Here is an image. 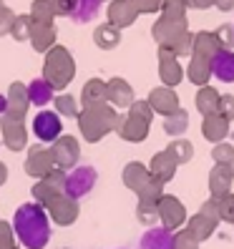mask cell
<instances>
[{
	"instance_id": "cell-1",
	"label": "cell",
	"mask_w": 234,
	"mask_h": 249,
	"mask_svg": "<svg viewBox=\"0 0 234 249\" xmlns=\"http://www.w3.org/2000/svg\"><path fill=\"white\" fill-rule=\"evenodd\" d=\"M13 231L25 249H46L51 242V216L36 201L20 204L13 214Z\"/></svg>"
},
{
	"instance_id": "cell-2",
	"label": "cell",
	"mask_w": 234,
	"mask_h": 249,
	"mask_svg": "<svg viewBox=\"0 0 234 249\" xmlns=\"http://www.w3.org/2000/svg\"><path fill=\"white\" fill-rule=\"evenodd\" d=\"M124 119L119 113H116V108L111 104H104V106H89V108H81L78 113V128L86 141H101L106 134H111V131L119 128Z\"/></svg>"
},
{
	"instance_id": "cell-3",
	"label": "cell",
	"mask_w": 234,
	"mask_h": 249,
	"mask_svg": "<svg viewBox=\"0 0 234 249\" xmlns=\"http://www.w3.org/2000/svg\"><path fill=\"white\" fill-rule=\"evenodd\" d=\"M76 76V63H73V55L68 48L63 46H53L46 53V63H43V78H46L53 91H63L66 86Z\"/></svg>"
},
{
	"instance_id": "cell-4",
	"label": "cell",
	"mask_w": 234,
	"mask_h": 249,
	"mask_svg": "<svg viewBox=\"0 0 234 249\" xmlns=\"http://www.w3.org/2000/svg\"><path fill=\"white\" fill-rule=\"evenodd\" d=\"M151 106L149 101H134L128 108V116L119 124V136L126 139V141H144L146 134H149V124H151Z\"/></svg>"
},
{
	"instance_id": "cell-5",
	"label": "cell",
	"mask_w": 234,
	"mask_h": 249,
	"mask_svg": "<svg viewBox=\"0 0 234 249\" xmlns=\"http://www.w3.org/2000/svg\"><path fill=\"white\" fill-rule=\"evenodd\" d=\"M96 181H98V171L93 166H89V164H81L73 171H68V177H66V194L78 201V199L89 196L93 192Z\"/></svg>"
},
{
	"instance_id": "cell-6",
	"label": "cell",
	"mask_w": 234,
	"mask_h": 249,
	"mask_svg": "<svg viewBox=\"0 0 234 249\" xmlns=\"http://www.w3.org/2000/svg\"><path fill=\"white\" fill-rule=\"evenodd\" d=\"M66 177H68L66 171L53 169L48 177L38 179V184H33V189H31V194H33L36 204H40V207H48V204H51L55 196L66 194Z\"/></svg>"
},
{
	"instance_id": "cell-7",
	"label": "cell",
	"mask_w": 234,
	"mask_h": 249,
	"mask_svg": "<svg viewBox=\"0 0 234 249\" xmlns=\"http://www.w3.org/2000/svg\"><path fill=\"white\" fill-rule=\"evenodd\" d=\"M184 33H189L186 18H164L162 16V18L154 23V28H151V36L159 43V48H169V51L177 46V40Z\"/></svg>"
},
{
	"instance_id": "cell-8",
	"label": "cell",
	"mask_w": 234,
	"mask_h": 249,
	"mask_svg": "<svg viewBox=\"0 0 234 249\" xmlns=\"http://www.w3.org/2000/svg\"><path fill=\"white\" fill-rule=\"evenodd\" d=\"M51 151H53V161H55V169L61 171H73L76 164L81 161V143L73 139V136H61L51 143Z\"/></svg>"
},
{
	"instance_id": "cell-9",
	"label": "cell",
	"mask_w": 234,
	"mask_h": 249,
	"mask_svg": "<svg viewBox=\"0 0 234 249\" xmlns=\"http://www.w3.org/2000/svg\"><path fill=\"white\" fill-rule=\"evenodd\" d=\"M25 174L33 179H43L55 169V161H53V151L51 146H43V143H36L31 146V151L25 156Z\"/></svg>"
},
{
	"instance_id": "cell-10",
	"label": "cell",
	"mask_w": 234,
	"mask_h": 249,
	"mask_svg": "<svg viewBox=\"0 0 234 249\" xmlns=\"http://www.w3.org/2000/svg\"><path fill=\"white\" fill-rule=\"evenodd\" d=\"M61 131H63V124L55 111H38V116L33 119V134L38 136L40 143H53L55 139L63 136Z\"/></svg>"
},
{
	"instance_id": "cell-11",
	"label": "cell",
	"mask_w": 234,
	"mask_h": 249,
	"mask_svg": "<svg viewBox=\"0 0 234 249\" xmlns=\"http://www.w3.org/2000/svg\"><path fill=\"white\" fill-rule=\"evenodd\" d=\"M46 212H48V216L53 219L58 227H71L78 219V201L71 199L68 194H61V196H55L48 204Z\"/></svg>"
},
{
	"instance_id": "cell-12",
	"label": "cell",
	"mask_w": 234,
	"mask_h": 249,
	"mask_svg": "<svg viewBox=\"0 0 234 249\" xmlns=\"http://www.w3.org/2000/svg\"><path fill=\"white\" fill-rule=\"evenodd\" d=\"M8 111H5V119H16V121H23L28 108H31V96H28V86H23L20 81L10 83L8 89Z\"/></svg>"
},
{
	"instance_id": "cell-13",
	"label": "cell",
	"mask_w": 234,
	"mask_h": 249,
	"mask_svg": "<svg viewBox=\"0 0 234 249\" xmlns=\"http://www.w3.org/2000/svg\"><path fill=\"white\" fill-rule=\"evenodd\" d=\"M0 131H3V143L10 151H23L28 146V128L23 121L16 119H0Z\"/></svg>"
},
{
	"instance_id": "cell-14",
	"label": "cell",
	"mask_w": 234,
	"mask_h": 249,
	"mask_svg": "<svg viewBox=\"0 0 234 249\" xmlns=\"http://www.w3.org/2000/svg\"><path fill=\"white\" fill-rule=\"evenodd\" d=\"M184 216H186V214H184L181 201H179L177 196L164 194V196H162V201H159V219H162L164 229L174 231L177 227H181V224H184Z\"/></svg>"
},
{
	"instance_id": "cell-15",
	"label": "cell",
	"mask_w": 234,
	"mask_h": 249,
	"mask_svg": "<svg viewBox=\"0 0 234 249\" xmlns=\"http://www.w3.org/2000/svg\"><path fill=\"white\" fill-rule=\"evenodd\" d=\"M139 18V8L134 0H111L108 5V23L116 25L121 31V28H128Z\"/></svg>"
},
{
	"instance_id": "cell-16",
	"label": "cell",
	"mask_w": 234,
	"mask_h": 249,
	"mask_svg": "<svg viewBox=\"0 0 234 249\" xmlns=\"http://www.w3.org/2000/svg\"><path fill=\"white\" fill-rule=\"evenodd\" d=\"M159 76H162V81L166 83V89H174L184 76L177 55H174L169 48H159Z\"/></svg>"
},
{
	"instance_id": "cell-17",
	"label": "cell",
	"mask_w": 234,
	"mask_h": 249,
	"mask_svg": "<svg viewBox=\"0 0 234 249\" xmlns=\"http://www.w3.org/2000/svg\"><path fill=\"white\" fill-rule=\"evenodd\" d=\"M146 101H149L151 111L164 113V116H171L174 111H179V96L174 93V89H166V86H162V89H154Z\"/></svg>"
},
{
	"instance_id": "cell-18",
	"label": "cell",
	"mask_w": 234,
	"mask_h": 249,
	"mask_svg": "<svg viewBox=\"0 0 234 249\" xmlns=\"http://www.w3.org/2000/svg\"><path fill=\"white\" fill-rule=\"evenodd\" d=\"M81 104H83V108L108 104V83H106V81H101V78L86 81L83 91H81Z\"/></svg>"
},
{
	"instance_id": "cell-19",
	"label": "cell",
	"mask_w": 234,
	"mask_h": 249,
	"mask_svg": "<svg viewBox=\"0 0 234 249\" xmlns=\"http://www.w3.org/2000/svg\"><path fill=\"white\" fill-rule=\"evenodd\" d=\"M234 179V169L232 164H216L209 174V189H212V196L214 199H222L229 194V184Z\"/></svg>"
},
{
	"instance_id": "cell-20",
	"label": "cell",
	"mask_w": 234,
	"mask_h": 249,
	"mask_svg": "<svg viewBox=\"0 0 234 249\" xmlns=\"http://www.w3.org/2000/svg\"><path fill=\"white\" fill-rule=\"evenodd\" d=\"M212 76L219 78L222 83H232L234 81V51H224L219 48L212 58Z\"/></svg>"
},
{
	"instance_id": "cell-21",
	"label": "cell",
	"mask_w": 234,
	"mask_h": 249,
	"mask_svg": "<svg viewBox=\"0 0 234 249\" xmlns=\"http://www.w3.org/2000/svg\"><path fill=\"white\" fill-rule=\"evenodd\" d=\"M174 242H177L174 231H169L164 227H151L141 237L139 249H174Z\"/></svg>"
},
{
	"instance_id": "cell-22",
	"label": "cell",
	"mask_w": 234,
	"mask_h": 249,
	"mask_svg": "<svg viewBox=\"0 0 234 249\" xmlns=\"http://www.w3.org/2000/svg\"><path fill=\"white\" fill-rule=\"evenodd\" d=\"M177 161H174V156L169 154V151H162V154H156L154 159H151V166H149V171H151V177L154 179H159L162 184H166V181H171L174 179V174H177Z\"/></svg>"
},
{
	"instance_id": "cell-23",
	"label": "cell",
	"mask_w": 234,
	"mask_h": 249,
	"mask_svg": "<svg viewBox=\"0 0 234 249\" xmlns=\"http://www.w3.org/2000/svg\"><path fill=\"white\" fill-rule=\"evenodd\" d=\"M108 104L116 108H131L134 104V89L124 78H111L108 81Z\"/></svg>"
},
{
	"instance_id": "cell-24",
	"label": "cell",
	"mask_w": 234,
	"mask_h": 249,
	"mask_svg": "<svg viewBox=\"0 0 234 249\" xmlns=\"http://www.w3.org/2000/svg\"><path fill=\"white\" fill-rule=\"evenodd\" d=\"M55 38H58L55 25H40V23H33V28H31V46H33V51H38V53H48V51L55 46Z\"/></svg>"
},
{
	"instance_id": "cell-25",
	"label": "cell",
	"mask_w": 234,
	"mask_h": 249,
	"mask_svg": "<svg viewBox=\"0 0 234 249\" xmlns=\"http://www.w3.org/2000/svg\"><path fill=\"white\" fill-rule=\"evenodd\" d=\"M151 181V171L146 169L144 164H139V161H131V164H126L124 169V184L131 189V192H141V189Z\"/></svg>"
},
{
	"instance_id": "cell-26",
	"label": "cell",
	"mask_w": 234,
	"mask_h": 249,
	"mask_svg": "<svg viewBox=\"0 0 234 249\" xmlns=\"http://www.w3.org/2000/svg\"><path fill=\"white\" fill-rule=\"evenodd\" d=\"M53 86L46 81V78H36V81H31L28 83V96H31V106H38V108H43V106H48L51 101H53Z\"/></svg>"
},
{
	"instance_id": "cell-27",
	"label": "cell",
	"mask_w": 234,
	"mask_h": 249,
	"mask_svg": "<svg viewBox=\"0 0 234 249\" xmlns=\"http://www.w3.org/2000/svg\"><path fill=\"white\" fill-rule=\"evenodd\" d=\"M101 3L104 0H73V10H71V20L73 23H91L96 16H98V10H101Z\"/></svg>"
},
{
	"instance_id": "cell-28",
	"label": "cell",
	"mask_w": 234,
	"mask_h": 249,
	"mask_svg": "<svg viewBox=\"0 0 234 249\" xmlns=\"http://www.w3.org/2000/svg\"><path fill=\"white\" fill-rule=\"evenodd\" d=\"M93 43L101 51H113L121 43V31L116 25H111V23H104V25H98L93 31Z\"/></svg>"
},
{
	"instance_id": "cell-29",
	"label": "cell",
	"mask_w": 234,
	"mask_h": 249,
	"mask_svg": "<svg viewBox=\"0 0 234 249\" xmlns=\"http://www.w3.org/2000/svg\"><path fill=\"white\" fill-rule=\"evenodd\" d=\"M201 134L207 136L209 141H222L227 134H229V121L222 119L219 113H212V116H204V126H201Z\"/></svg>"
},
{
	"instance_id": "cell-30",
	"label": "cell",
	"mask_w": 234,
	"mask_h": 249,
	"mask_svg": "<svg viewBox=\"0 0 234 249\" xmlns=\"http://www.w3.org/2000/svg\"><path fill=\"white\" fill-rule=\"evenodd\" d=\"M216 51H219V40H216V36H214V33L201 31V33H197V36H194V53H192V55L207 58V61L212 63V58H214V53H216Z\"/></svg>"
},
{
	"instance_id": "cell-31",
	"label": "cell",
	"mask_w": 234,
	"mask_h": 249,
	"mask_svg": "<svg viewBox=\"0 0 234 249\" xmlns=\"http://www.w3.org/2000/svg\"><path fill=\"white\" fill-rule=\"evenodd\" d=\"M219 96L212 86H201L199 89V93H197V108H199V113L201 116H212V113H216L219 111Z\"/></svg>"
},
{
	"instance_id": "cell-32",
	"label": "cell",
	"mask_w": 234,
	"mask_h": 249,
	"mask_svg": "<svg viewBox=\"0 0 234 249\" xmlns=\"http://www.w3.org/2000/svg\"><path fill=\"white\" fill-rule=\"evenodd\" d=\"M189 78H192V83L197 86H207L209 76H212V63L207 61V58H199V55H192V63H189Z\"/></svg>"
},
{
	"instance_id": "cell-33",
	"label": "cell",
	"mask_w": 234,
	"mask_h": 249,
	"mask_svg": "<svg viewBox=\"0 0 234 249\" xmlns=\"http://www.w3.org/2000/svg\"><path fill=\"white\" fill-rule=\"evenodd\" d=\"M31 18H33V23H40V25H53L55 13L51 8V0H33Z\"/></svg>"
},
{
	"instance_id": "cell-34",
	"label": "cell",
	"mask_w": 234,
	"mask_h": 249,
	"mask_svg": "<svg viewBox=\"0 0 234 249\" xmlns=\"http://www.w3.org/2000/svg\"><path fill=\"white\" fill-rule=\"evenodd\" d=\"M53 104H55V113L58 116H63V119H78V104H76V98H73L71 93H61V96H55L53 98Z\"/></svg>"
},
{
	"instance_id": "cell-35",
	"label": "cell",
	"mask_w": 234,
	"mask_h": 249,
	"mask_svg": "<svg viewBox=\"0 0 234 249\" xmlns=\"http://www.w3.org/2000/svg\"><path fill=\"white\" fill-rule=\"evenodd\" d=\"M214 222H212V219H207V216H204V214H197L194 219H192V222H189V234H192V237L197 239V242H201V239H207L209 237V234L214 231Z\"/></svg>"
},
{
	"instance_id": "cell-36",
	"label": "cell",
	"mask_w": 234,
	"mask_h": 249,
	"mask_svg": "<svg viewBox=\"0 0 234 249\" xmlns=\"http://www.w3.org/2000/svg\"><path fill=\"white\" fill-rule=\"evenodd\" d=\"M162 196H164V184L151 177V181L139 192V204H159Z\"/></svg>"
},
{
	"instance_id": "cell-37",
	"label": "cell",
	"mask_w": 234,
	"mask_h": 249,
	"mask_svg": "<svg viewBox=\"0 0 234 249\" xmlns=\"http://www.w3.org/2000/svg\"><path fill=\"white\" fill-rule=\"evenodd\" d=\"M189 121V116H186V111H174L171 116H166V121H164V131H166V134L169 136H179V134H184V131H186V124Z\"/></svg>"
},
{
	"instance_id": "cell-38",
	"label": "cell",
	"mask_w": 234,
	"mask_h": 249,
	"mask_svg": "<svg viewBox=\"0 0 234 249\" xmlns=\"http://www.w3.org/2000/svg\"><path fill=\"white\" fill-rule=\"evenodd\" d=\"M31 28H33V18H31V16H16V20H13V28H10V36L16 38L18 43L31 40Z\"/></svg>"
},
{
	"instance_id": "cell-39",
	"label": "cell",
	"mask_w": 234,
	"mask_h": 249,
	"mask_svg": "<svg viewBox=\"0 0 234 249\" xmlns=\"http://www.w3.org/2000/svg\"><path fill=\"white\" fill-rule=\"evenodd\" d=\"M166 151L174 156L177 164H186V161L192 159V154H194V149H192V143H189V141H174Z\"/></svg>"
},
{
	"instance_id": "cell-40",
	"label": "cell",
	"mask_w": 234,
	"mask_h": 249,
	"mask_svg": "<svg viewBox=\"0 0 234 249\" xmlns=\"http://www.w3.org/2000/svg\"><path fill=\"white\" fill-rule=\"evenodd\" d=\"M136 216L141 224H156L159 222V204H139L136 207Z\"/></svg>"
},
{
	"instance_id": "cell-41",
	"label": "cell",
	"mask_w": 234,
	"mask_h": 249,
	"mask_svg": "<svg viewBox=\"0 0 234 249\" xmlns=\"http://www.w3.org/2000/svg\"><path fill=\"white\" fill-rule=\"evenodd\" d=\"M214 36L219 40V48H224V51H232L234 48V25H229V23L219 25Z\"/></svg>"
},
{
	"instance_id": "cell-42",
	"label": "cell",
	"mask_w": 234,
	"mask_h": 249,
	"mask_svg": "<svg viewBox=\"0 0 234 249\" xmlns=\"http://www.w3.org/2000/svg\"><path fill=\"white\" fill-rule=\"evenodd\" d=\"M0 249H18L13 224L10 222H3V219H0Z\"/></svg>"
},
{
	"instance_id": "cell-43",
	"label": "cell",
	"mask_w": 234,
	"mask_h": 249,
	"mask_svg": "<svg viewBox=\"0 0 234 249\" xmlns=\"http://www.w3.org/2000/svg\"><path fill=\"white\" fill-rule=\"evenodd\" d=\"M164 18H186V3L184 0H164Z\"/></svg>"
},
{
	"instance_id": "cell-44",
	"label": "cell",
	"mask_w": 234,
	"mask_h": 249,
	"mask_svg": "<svg viewBox=\"0 0 234 249\" xmlns=\"http://www.w3.org/2000/svg\"><path fill=\"white\" fill-rule=\"evenodd\" d=\"M212 159L216 161V164H232V161H234L232 143H216L212 149Z\"/></svg>"
},
{
	"instance_id": "cell-45",
	"label": "cell",
	"mask_w": 234,
	"mask_h": 249,
	"mask_svg": "<svg viewBox=\"0 0 234 249\" xmlns=\"http://www.w3.org/2000/svg\"><path fill=\"white\" fill-rule=\"evenodd\" d=\"M13 20H16V13H13L3 0H0V36H10Z\"/></svg>"
},
{
	"instance_id": "cell-46",
	"label": "cell",
	"mask_w": 234,
	"mask_h": 249,
	"mask_svg": "<svg viewBox=\"0 0 234 249\" xmlns=\"http://www.w3.org/2000/svg\"><path fill=\"white\" fill-rule=\"evenodd\" d=\"M219 216L224 222H234V194H227L219 199Z\"/></svg>"
},
{
	"instance_id": "cell-47",
	"label": "cell",
	"mask_w": 234,
	"mask_h": 249,
	"mask_svg": "<svg viewBox=\"0 0 234 249\" xmlns=\"http://www.w3.org/2000/svg\"><path fill=\"white\" fill-rule=\"evenodd\" d=\"M222 119L232 121L234 119V96H222L219 98V111H216Z\"/></svg>"
},
{
	"instance_id": "cell-48",
	"label": "cell",
	"mask_w": 234,
	"mask_h": 249,
	"mask_svg": "<svg viewBox=\"0 0 234 249\" xmlns=\"http://www.w3.org/2000/svg\"><path fill=\"white\" fill-rule=\"evenodd\" d=\"M199 214H204L207 219H212V222L216 224L219 219H222V216H219V199H214V196H212V199L201 207V212H199Z\"/></svg>"
},
{
	"instance_id": "cell-49",
	"label": "cell",
	"mask_w": 234,
	"mask_h": 249,
	"mask_svg": "<svg viewBox=\"0 0 234 249\" xmlns=\"http://www.w3.org/2000/svg\"><path fill=\"white\" fill-rule=\"evenodd\" d=\"M51 8L55 13V18L58 16H63V18H71V10H73V0H51Z\"/></svg>"
},
{
	"instance_id": "cell-50",
	"label": "cell",
	"mask_w": 234,
	"mask_h": 249,
	"mask_svg": "<svg viewBox=\"0 0 234 249\" xmlns=\"http://www.w3.org/2000/svg\"><path fill=\"white\" fill-rule=\"evenodd\" d=\"M139 13H156V10H162L164 5V0H134Z\"/></svg>"
},
{
	"instance_id": "cell-51",
	"label": "cell",
	"mask_w": 234,
	"mask_h": 249,
	"mask_svg": "<svg viewBox=\"0 0 234 249\" xmlns=\"http://www.w3.org/2000/svg\"><path fill=\"white\" fill-rule=\"evenodd\" d=\"M186 8H194V10H204V8H209L214 5V0H184Z\"/></svg>"
},
{
	"instance_id": "cell-52",
	"label": "cell",
	"mask_w": 234,
	"mask_h": 249,
	"mask_svg": "<svg viewBox=\"0 0 234 249\" xmlns=\"http://www.w3.org/2000/svg\"><path fill=\"white\" fill-rule=\"evenodd\" d=\"M214 5L222 10V13H229L234 8V0H214Z\"/></svg>"
},
{
	"instance_id": "cell-53",
	"label": "cell",
	"mask_w": 234,
	"mask_h": 249,
	"mask_svg": "<svg viewBox=\"0 0 234 249\" xmlns=\"http://www.w3.org/2000/svg\"><path fill=\"white\" fill-rule=\"evenodd\" d=\"M8 181V166L3 164V161H0V186H3Z\"/></svg>"
},
{
	"instance_id": "cell-54",
	"label": "cell",
	"mask_w": 234,
	"mask_h": 249,
	"mask_svg": "<svg viewBox=\"0 0 234 249\" xmlns=\"http://www.w3.org/2000/svg\"><path fill=\"white\" fill-rule=\"evenodd\" d=\"M5 111H8V98H5V96H0V119L5 116Z\"/></svg>"
},
{
	"instance_id": "cell-55",
	"label": "cell",
	"mask_w": 234,
	"mask_h": 249,
	"mask_svg": "<svg viewBox=\"0 0 234 249\" xmlns=\"http://www.w3.org/2000/svg\"><path fill=\"white\" fill-rule=\"evenodd\" d=\"M232 169H234V161H232Z\"/></svg>"
},
{
	"instance_id": "cell-56",
	"label": "cell",
	"mask_w": 234,
	"mask_h": 249,
	"mask_svg": "<svg viewBox=\"0 0 234 249\" xmlns=\"http://www.w3.org/2000/svg\"><path fill=\"white\" fill-rule=\"evenodd\" d=\"M66 249H68V247H66Z\"/></svg>"
}]
</instances>
